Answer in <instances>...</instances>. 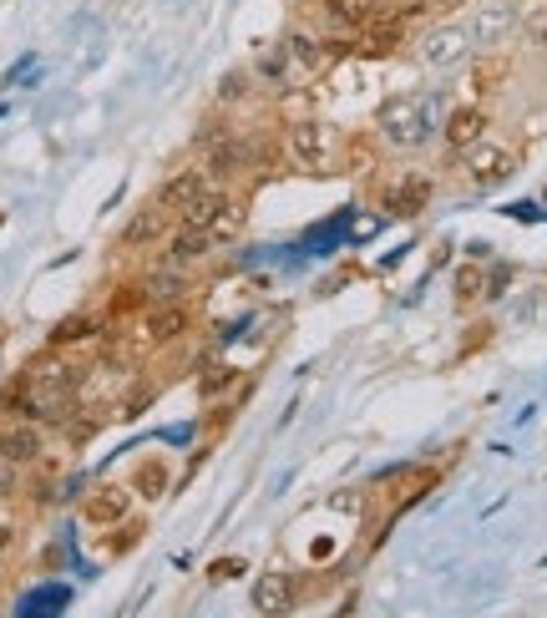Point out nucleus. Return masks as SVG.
Returning a JSON list of instances; mask_svg holds the SVG:
<instances>
[{
    "label": "nucleus",
    "instance_id": "obj_1",
    "mask_svg": "<svg viewBox=\"0 0 547 618\" xmlns=\"http://www.w3.org/2000/svg\"><path fill=\"white\" fill-rule=\"evenodd\" d=\"M340 147H345L340 132L325 127V122H294V127L284 132V158H289V168L315 173V178L340 173Z\"/></svg>",
    "mask_w": 547,
    "mask_h": 618
},
{
    "label": "nucleus",
    "instance_id": "obj_2",
    "mask_svg": "<svg viewBox=\"0 0 547 618\" xmlns=\"http://www.w3.org/2000/svg\"><path fill=\"white\" fill-rule=\"evenodd\" d=\"M436 102L431 97H390L380 112H375V127L390 147H421L431 132H436Z\"/></svg>",
    "mask_w": 547,
    "mask_h": 618
},
{
    "label": "nucleus",
    "instance_id": "obj_3",
    "mask_svg": "<svg viewBox=\"0 0 547 618\" xmlns=\"http://www.w3.org/2000/svg\"><path fill=\"white\" fill-rule=\"evenodd\" d=\"M193 330V304L188 299H163V304H142V340L152 350L178 345Z\"/></svg>",
    "mask_w": 547,
    "mask_h": 618
},
{
    "label": "nucleus",
    "instance_id": "obj_4",
    "mask_svg": "<svg viewBox=\"0 0 547 618\" xmlns=\"http://www.w3.org/2000/svg\"><path fill=\"white\" fill-rule=\"evenodd\" d=\"M375 203L390 213V218H416L426 203H431V178L426 173H401L375 188Z\"/></svg>",
    "mask_w": 547,
    "mask_h": 618
},
{
    "label": "nucleus",
    "instance_id": "obj_5",
    "mask_svg": "<svg viewBox=\"0 0 547 618\" xmlns=\"http://www.w3.org/2000/svg\"><path fill=\"white\" fill-rule=\"evenodd\" d=\"M213 249H218V234H213V228H193V223H178L173 234L163 239V259H173V264H183V269L203 264Z\"/></svg>",
    "mask_w": 547,
    "mask_h": 618
},
{
    "label": "nucleus",
    "instance_id": "obj_6",
    "mask_svg": "<svg viewBox=\"0 0 547 618\" xmlns=\"http://www.w3.org/2000/svg\"><path fill=\"white\" fill-rule=\"evenodd\" d=\"M254 82L259 87H269V92H294V87H304L309 76L299 71V61L289 56V46L279 41V46H269L264 56H259V66H254Z\"/></svg>",
    "mask_w": 547,
    "mask_h": 618
},
{
    "label": "nucleus",
    "instance_id": "obj_7",
    "mask_svg": "<svg viewBox=\"0 0 547 618\" xmlns=\"http://www.w3.org/2000/svg\"><path fill=\"white\" fill-rule=\"evenodd\" d=\"M188 284H193V274L183 269V264H173V259H158L147 274H142V304H163V299H188Z\"/></svg>",
    "mask_w": 547,
    "mask_h": 618
},
{
    "label": "nucleus",
    "instance_id": "obj_8",
    "mask_svg": "<svg viewBox=\"0 0 547 618\" xmlns=\"http://www.w3.org/2000/svg\"><path fill=\"white\" fill-rule=\"evenodd\" d=\"M466 158V173H472L477 183H502V178H512L517 173V147H487V142H477V147H466L461 152Z\"/></svg>",
    "mask_w": 547,
    "mask_h": 618
},
{
    "label": "nucleus",
    "instance_id": "obj_9",
    "mask_svg": "<svg viewBox=\"0 0 547 618\" xmlns=\"http://www.w3.org/2000/svg\"><path fill=\"white\" fill-rule=\"evenodd\" d=\"M82 517L97 522V527H117V522H127V517H132V487H112V482L92 487L87 502H82Z\"/></svg>",
    "mask_w": 547,
    "mask_h": 618
},
{
    "label": "nucleus",
    "instance_id": "obj_10",
    "mask_svg": "<svg viewBox=\"0 0 547 618\" xmlns=\"http://www.w3.org/2000/svg\"><path fill=\"white\" fill-rule=\"evenodd\" d=\"M0 456L21 461V467H31V461H41V456H46V436H41V421L0 426Z\"/></svg>",
    "mask_w": 547,
    "mask_h": 618
},
{
    "label": "nucleus",
    "instance_id": "obj_11",
    "mask_svg": "<svg viewBox=\"0 0 547 618\" xmlns=\"http://www.w3.org/2000/svg\"><path fill=\"white\" fill-rule=\"evenodd\" d=\"M254 608L259 613H294L299 608V578L294 573H264L254 588Z\"/></svg>",
    "mask_w": 547,
    "mask_h": 618
},
{
    "label": "nucleus",
    "instance_id": "obj_12",
    "mask_svg": "<svg viewBox=\"0 0 547 618\" xmlns=\"http://www.w3.org/2000/svg\"><path fill=\"white\" fill-rule=\"evenodd\" d=\"M168 218H173V213H168L163 203H147V208H142L127 228H122V249H147V244H163V239H168Z\"/></svg>",
    "mask_w": 547,
    "mask_h": 618
},
{
    "label": "nucleus",
    "instance_id": "obj_13",
    "mask_svg": "<svg viewBox=\"0 0 547 618\" xmlns=\"http://www.w3.org/2000/svg\"><path fill=\"white\" fill-rule=\"evenodd\" d=\"M466 46H472V31L441 26V31H426V36H421V61H431V66H451V61L466 56Z\"/></svg>",
    "mask_w": 547,
    "mask_h": 618
},
{
    "label": "nucleus",
    "instance_id": "obj_14",
    "mask_svg": "<svg viewBox=\"0 0 547 618\" xmlns=\"http://www.w3.org/2000/svg\"><path fill=\"white\" fill-rule=\"evenodd\" d=\"M487 137V112L482 107H456L446 117V147L451 152H466V147H477Z\"/></svg>",
    "mask_w": 547,
    "mask_h": 618
},
{
    "label": "nucleus",
    "instance_id": "obj_15",
    "mask_svg": "<svg viewBox=\"0 0 547 618\" xmlns=\"http://www.w3.org/2000/svg\"><path fill=\"white\" fill-rule=\"evenodd\" d=\"M168 477H173V467H168L163 456H142L137 467H132V492H137L142 502H163L168 487H173Z\"/></svg>",
    "mask_w": 547,
    "mask_h": 618
},
{
    "label": "nucleus",
    "instance_id": "obj_16",
    "mask_svg": "<svg viewBox=\"0 0 547 618\" xmlns=\"http://www.w3.org/2000/svg\"><path fill=\"white\" fill-rule=\"evenodd\" d=\"M208 183H213V173H208V168H188V173H178V178H173V183L158 193V203H163L168 213H178V208H183L193 193H203Z\"/></svg>",
    "mask_w": 547,
    "mask_h": 618
},
{
    "label": "nucleus",
    "instance_id": "obj_17",
    "mask_svg": "<svg viewBox=\"0 0 547 618\" xmlns=\"http://www.w3.org/2000/svg\"><path fill=\"white\" fill-rule=\"evenodd\" d=\"M97 330H107V315H76V320H66V325H56V335H51V345H76V340H92Z\"/></svg>",
    "mask_w": 547,
    "mask_h": 618
},
{
    "label": "nucleus",
    "instance_id": "obj_18",
    "mask_svg": "<svg viewBox=\"0 0 547 618\" xmlns=\"http://www.w3.org/2000/svg\"><path fill=\"white\" fill-rule=\"evenodd\" d=\"M249 92H254V71H228L218 82V102H233V107H244Z\"/></svg>",
    "mask_w": 547,
    "mask_h": 618
},
{
    "label": "nucleus",
    "instance_id": "obj_19",
    "mask_svg": "<svg viewBox=\"0 0 547 618\" xmlns=\"http://www.w3.org/2000/svg\"><path fill=\"white\" fill-rule=\"evenodd\" d=\"M137 537H142V517H127V522H117V527H112V537H107L102 548L117 558V553H127V548L137 543Z\"/></svg>",
    "mask_w": 547,
    "mask_h": 618
},
{
    "label": "nucleus",
    "instance_id": "obj_20",
    "mask_svg": "<svg viewBox=\"0 0 547 618\" xmlns=\"http://www.w3.org/2000/svg\"><path fill=\"white\" fill-rule=\"evenodd\" d=\"M26 467L21 461H11V456H0V502H11V497H21V487H26V477H21Z\"/></svg>",
    "mask_w": 547,
    "mask_h": 618
},
{
    "label": "nucleus",
    "instance_id": "obj_21",
    "mask_svg": "<svg viewBox=\"0 0 547 618\" xmlns=\"http://www.w3.org/2000/svg\"><path fill=\"white\" fill-rule=\"evenodd\" d=\"M482 289H492V284H487V274H482V269H472V264H466V269H461V274H456V299H461V304H472V299H477V294H482Z\"/></svg>",
    "mask_w": 547,
    "mask_h": 618
},
{
    "label": "nucleus",
    "instance_id": "obj_22",
    "mask_svg": "<svg viewBox=\"0 0 547 618\" xmlns=\"http://www.w3.org/2000/svg\"><path fill=\"white\" fill-rule=\"evenodd\" d=\"M11 543H16V517H6V512H0V558L11 553Z\"/></svg>",
    "mask_w": 547,
    "mask_h": 618
},
{
    "label": "nucleus",
    "instance_id": "obj_23",
    "mask_svg": "<svg viewBox=\"0 0 547 618\" xmlns=\"http://www.w3.org/2000/svg\"><path fill=\"white\" fill-rule=\"evenodd\" d=\"M431 6H436V11H456V6H461V0H431Z\"/></svg>",
    "mask_w": 547,
    "mask_h": 618
},
{
    "label": "nucleus",
    "instance_id": "obj_24",
    "mask_svg": "<svg viewBox=\"0 0 547 618\" xmlns=\"http://www.w3.org/2000/svg\"><path fill=\"white\" fill-rule=\"evenodd\" d=\"M537 36H542V41H547V16H542V26H537Z\"/></svg>",
    "mask_w": 547,
    "mask_h": 618
}]
</instances>
